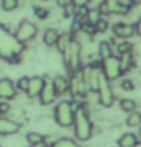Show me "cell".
<instances>
[{
  "label": "cell",
  "instance_id": "cell-1",
  "mask_svg": "<svg viewBox=\"0 0 141 147\" xmlns=\"http://www.w3.org/2000/svg\"><path fill=\"white\" fill-rule=\"evenodd\" d=\"M74 134L79 140L85 141L90 138L92 135V126L88 118L86 111L81 107L78 111L74 113Z\"/></svg>",
  "mask_w": 141,
  "mask_h": 147
},
{
  "label": "cell",
  "instance_id": "cell-2",
  "mask_svg": "<svg viewBox=\"0 0 141 147\" xmlns=\"http://www.w3.org/2000/svg\"><path fill=\"white\" fill-rule=\"evenodd\" d=\"M21 50V45L16 38H13L2 28H0V56L10 57L18 53Z\"/></svg>",
  "mask_w": 141,
  "mask_h": 147
},
{
  "label": "cell",
  "instance_id": "cell-3",
  "mask_svg": "<svg viewBox=\"0 0 141 147\" xmlns=\"http://www.w3.org/2000/svg\"><path fill=\"white\" fill-rule=\"evenodd\" d=\"M54 115L56 122L62 127H70L74 124V113L72 110L70 102H60L55 108Z\"/></svg>",
  "mask_w": 141,
  "mask_h": 147
},
{
  "label": "cell",
  "instance_id": "cell-4",
  "mask_svg": "<svg viewBox=\"0 0 141 147\" xmlns=\"http://www.w3.org/2000/svg\"><path fill=\"white\" fill-rule=\"evenodd\" d=\"M99 101L104 107H110L113 104V92L111 88L109 86V83L104 75L101 74L99 79Z\"/></svg>",
  "mask_w": 141,
  "mask_h": 147
},
{
  "label": "cell",
  "instance_id": "cell-5",
  "mask_svg": "<svg viewBox=\"0 0 141 147\" xmlns=\"http://www.w3.org/2000/svg\"><path fill=\"white\" fill-rule=\"evenodd\" d=\"M104 74L106 79L109 80H114L120 75L121 67H120V60H118L117 58H112L110 57L108 59L104 61Z\"/></svg>",
  "mask_w": 141,
  "mask_h": 147
},
{
  "label": "cell",
  "instance_id": "cell-6",
  "mask_svg": "<svg viewBox=\"0 0 141 147\" xmlns=\"http://www.w3.org/2000/svg\"><path fill=\"white\" fill-rule=\"evenodd\" d=\"M55 96H56V91H55L53 82L51 81H45V85L42 91L40 93V100L43 105L51 104L54 101Z\"/></svg>",
  "mask_w": 141,
  "mask_h": 147
},
{
  "label": "cell",
  "instance_id": "cell-7",
  "mask_svg": "<svg viewBox=\"0 0 141 147\" xmlns=\"http://www.w3.org/2000/svg\"><path fill=\"white\" fill-rule=\"evenodd\" d=\"M36 33V28L33 24L29 22H23L20 24L18 32L16 33V38L18 41H25L31 38Z\"/></svg>",
  "mask_w": 141,
  "mask_h": 147
},
{
  "label": "cell",
  "instance_id": "cell-8",
  "mask_svg": "<svg viewBox=\"0 0 141 147\" xmlns=\"http://www.w3.org/2000/svg\"><path fill=\"white\" fill-rule=\"evenodd\" d=\"M16 88L12 81L9 79L0 80V97L5 99H11L15 96Z\"/></svg>",
  "mask_w": 141,
  "mask_h": 147
},
{
  "label": "cell",
  "instance_id": "cell-9",
  "mask_svg": "<svg viewBox=\"0 0 141 147\" xmlns=\"http://www.w3.org/2000/svg\"><path fill=\"white\" fill-rule=\"evenodd\" d=\"M19 125L16 122L8 120V119L0 118V135L6 136L15 134L18 131Z\"/></svg>",
  "mask_w": 141,
  "mask_h": 147
},
{
  "label": "cell",
  "instance_id": "cell-10",
  "mask_svg": "<svg viewBox=\"0 0 141 147\" xmlns=\"http://www.w3.org/2000/svg\"><path fill=\"white\" fill-rule=\"evenodd\" d=\"M44 85H45V80L40 78V77H34V78L30 79L29 88L27 90L28 95L30 97H36L37 95H40Z\"/></svg>",
  "mask_w": 141,
  "mask_h": 147
},
{
  "label": "cell",
  "instance_id": "cell-11",
  "mask_svg": "<svg viewBox=\"0 0 141 147\" xmlns=\"http://www.w3.org/2000/svg\"><path fill=\"white\" fill-rule=\"evenodd\" d=\"M118 144L120 147H135L137 144V138L132 133H127L118 140Z\"/></svg>",
  "mask_w": 141,
  "mask_h": 147
},
{
  "label": "cell",
  "instance_id": "cell-12",
  "mask_svg": "<svg viewBox=\"0 0 141 147\" xmlns=\"http://www.w3.org/2000/svg\"><path fill=\"white\" fill-rule=\"evenodd\" d=\"M70 63L73 69H76L79 65V46L76 42L71 43Z\"/></svg>",
  "mask_w": 141,
  "mask_h": 147
},
{
  "label": "cell",
  "instance_id": "cell-13",
  "mask_svg": "<svg viewBox=\"0 0 141 147\" xmlns=\"http://www.w3.org/2000/svg\"><path fill=\"white\" fill-rule=\"evenodd\" d=\"M113 31L116 34V36L120 38H129L134 34V28L131 26H126L122 24H118L114 26Z\"/></svg>",
  "mask_w": 141,
  "mask_h": 147
},
{
  "label": "cell",
  "instance_id": "cell-14",
  "mask_svg": "<svg viewBox=\"0 0 141 147\" xmlns=\"http://www.w3.org/2000/svg\"><path fill=\"white\" fill-rule=\"evenodd\" d=\"M53 86H54L55 91H56V94L65 93L69 88V84H68L67 80L61 76H58L54 79Z\"/></svg>",
  "mask_w": 141,
  "mask_h": 147
},
{
  "label": "cell",
  "instance_id": "cell-15",
  "mask_svg": "<svg viewBox=\"0 0 141 147\" xmlns=\"http://www.w3.org/2000/svg\"><path fill=\"white\" fill-rule=\"evenodd\" d=\"M58 38V33L55 31V30L49 29L45 33V36H44V41L46 42V44L48 45H53L57 42Z\"/></svg>",
  "mask_w": 141,
  "mask_h": 147
},
{
  "label": "cell",
  "instance_id": "cell-16",
  "mask_svg": "<svg viewBox=\"0 0 141 147\" xmlns=\"http://www.w3.org/2000/svg\"><path fill=\"white\" fill-rule=\"evenodd\" d=\"M51 147H80L76 141H74L71 138H59L56 141L52 143Z\"/></svg>",
  "mask_w": 141,
  "mask_h": 147
},
{
  "label": "cell",
  "instance_id": "cell-17",
  "mask_svg": "<svg viewBox=\"0 0 141 147\" xmlns=\"http://www.w3.org/2000/svg\"><path fill=\"white\" fill-rule=\"evenodd\" d=\"M127 124L131 127H136L141 124V113L138 112L131 113L127 118Z\"/></svg>",
  "mask_w": 141,
  "mask_h": 147
},
{
  "label": "cell",
  "instance_id": "cell-18",
  "mask_svg": "<svg viewBox=\"0 0 141 147\" xmlns=\"http://www.w3.org/2000/svg\"><path fill=\"white\" fill-rule=\"evenodd\" d=\"M120 107L124 112H131V111L134 110V108L136 107V103L131 100V99H122L120 102Z\"/></svg>",
  "mask_w": 141,
  "mask_h": 147
},
{
  "label": "cell",
  "instance_id": "cell-19",
  "mask_svg": "<svg viewBox=\"0 0 141 147\" xmlns=\"http://www.w3.org/2000/svg\"><path fill=\"white\" fill-rule=\"evenodd\" d=\"M27 140L30 144L34 145V144H38V143H41V142H44V137L43 135L39 134V133H30L27 136Z\"/></svg>",
  "mask_w": 141,
  "mask_h": 147
},
{
  "label": "cell",
  "instance_id": "cell-20",
  "mask_svg": "<svg viewBox=\"0 0 141 147\" xmlns=\"http://www.w3.org/2000/svg\"><path fill=\"white\" fill-rule=\"evenodd\" d=\"M99 51H101V57H103L104 60L111 57L112 51H111V48H110L109 44L107 42H101V47H99Z\"/></svg>",
  "mask_w": 141,
  "mask_h": 147
},
{
  "label": "cell",
  "instance_id": "cell-21",
  "mask_svg": "<svg viewBox=\"0 0 141 147\" xmlns=\"http://www.w3.org/2000/svg\"><path fill=\"white\" fill-rule=\"evenodd\" d=\"M131 58L129 56V53L123 54L122 59L120 60L121 70H126V69H128L129 67V65H131Z\"/></svg>",
  "mask_w": 141,
  "mask_h": 147
},
{
  "label": "cell",
  "instance_id": "cell-22",
  "mask_svg": "<svg viewBox=\"0 0 141 147\" xmlns=\"http://www.w3.org/2000/svg\"><path fill=\"white\" fill-rule=\"evenodd\" d=\"M16 0H3L2 2V6H3V9L6 11H12L16 7Z\"/></svg>",
  "mask_w": 141,
  "mask_h": 147
},
{
  "label": "cell",
  "instance_id": "cell-23",
  "mask_svg": "<svg viewBox=\"0 0 141 147\" xmlns=\"http://www.w3.org/2000/svg\"><path fill=\"white\" fill-rule=\"evenodd\" d=\"M29 81H30V79L26 78V77H23V78L19 79V81L18 83V87L19 90H22V91H27V90H28Z\"/></svg>",
  "mask_w": 141,
  "mask_h": 147
},
{
  "label": "cell",
  "instance_id": "cell-24",
  "mask_svg": "<svg viewBox=\"0 0 141 147\" xmlns=\"http://www.w3.org/2000/svg\"><path fill=\"white\" fill-rule=\"evenodd\" d=\"M131 43L124 42V43L119 44V46H118V51L120 52L121 54L129 53V51H131Z\"/></svg>",
  "mask_w": 141,
  "mask_h": 147
},
{
  "label": "cell",
  "instance_id": "cell-25",
  "mask_svg": "<svg viewBox=\"0 0 141 147\" xmlns=\"http://www.w3.org/2000/svg\"><path fill=\"white\" fill-rule=\"evenodd\" d=\"M56 43H57L58 49H59V50L61 51V52H63V51H65L68 41L65 40V38H64V36H63V38H58V40H57Z\"/></svg>",
  "mask_w": 141,
  "mask_h": 147
},
{
  "label": "cell",
  "instance_id": "cell-26",
  "mask_svg": "<svg viewBox=\"0 0 141 147\" xmlns=\"http://www.w3.org/2000/svg\"><path fill=\"white\" fill-rule=\"evenodd\" d=\"M122 88H123V90H125V91H131L132 90V88H134V84H132V82L129 81V80H125V81L122 83Z\"/></svg>",
  "mask_w": 141,
  "mask_h": 147
},
{
  "label": "cell",
  "instance_id": "cell-27",
  "mask_svg": "<svg viewBox=\"0 0 141 147\" xmlns=\"http://www.w3.org/2000/svg\"><path fill=\"white\" fill-rule=\"evenodd\" d=\"M89 19H90V22L91 23H97L99 21V13L97 11H92L90 13H89Z\"/></svg>",
  "mask_w": 141,
  "mask_h": 147
},
{
  "label": "cell",
  "instance_id": "cell-28",
  "mask_svg": "<svg viewBox=\"0 0 141 147\" xmlns=\"http://www.w3.org/2000/svg\"><path fill=\"white\" fill-rule=\"evenodd\" d=\"M97 28L101 32L106 31V28H107V23L104 20H99L98 22H97Z\"/></svg>",
  "mask_w": 141,
  "mask_h": 147
},
{
  "label": "cell",
  "instance_id": "cell-29",
  "mask_svg": "<svg viewBox=\"0 0 141 147\" xmlns=\"http://www.w3.org/2000/svg\"><path fill=\"white\" fill-rule=\"evenodd\" d=\"M82 29H83L86 33H89V34H93V33L95 32L94 26L91 25V24H85V25L82 26Z\"/></svg>",
  "mask_w": 141,
  "mask_h": 147
},
{
  "label": "cell",
  "instance_id": "cell-30",
  "mask_svg": "<svg viewBox=\"0 0 141 147\" xmlns=\"http://www.w3.org/2000/svg\"><path fill=\"white\" fill-rule=\"evenodd\" d=\"M10 110V106L6 103H0V113H4Z\"/></svg>",
  "mask_w": 141,
  "mask_h": 147
},
{
  "label": "cell",
  "instance_id": "cell-31",
  "mask_svg": "<svg viewBox=\"0 0 141 147\" xmlns=\"http://www.w3.org/2000/svg\"><path fill=\"white\" fill-rule=\"evenodd\" d=\"M36 13H37V16H40V18H45V16H46V12L43 9H38Z\"/></svg>",
  "mask_w": 141,
  "mask_h": 147
},
{
  "label": "cell",
  "instance_id": "cell-32",
  "mask_svg": "<svg viewBox=\"0 0 141 147\" xmlns=\"http://www.w3.org/2000/svg\"><path fill=\"white\" fill-rule=\"evenodd\" d=\"M57 2H58V4H59L60 6L64 7L67 4L70 3V0H57Z\"/></svg>",
  "mask_w": 141,
  "mask_h": 147
},
{
  "label": "cell",
  "instance_id": "cell-33",
  "mask_svg": "<svg viewBox=\"0 0 141 147\" xmlns=\"http://www.w3.org/2000/svg\"><path fill=\"white\" fill-rule=\"evenodd\" d=\"M31 147H46V144L45 142H41L38 144H34V145H32Z\"/></svg>",
  "mask_w": 141,
  "mask_h": 147
},
{
  "label": "cell",
  "instance_id": "cell-34",
  "mask_svg": "<svg viewBox=\"0 0 141 147\" xmlns=\"http://www.w3.org/2000/svg\"><path fill=\"white\" fill-rule=\"evenodd\" d=\"M138 31H139V34L141 35V24H140V26H139V29H138Z\"/></svg>",
  "mask_w": 141,
  "mask_h": 147
},
{
  "label": "cell",
  "instance_id": "cell-35",
  "mask_svg": "<svg viewBox=\"0 0 141 147\" xmlns=\"http://www.w3.org/2000/svg\"><path fill=\"white\" fill-rule=\"evenodd\" d=\"M139 135H140V138H141V127H140V129H139Z\"/></svg>",
  "mask_w": 141,
  "mask_h": 147
}]
</instances>
